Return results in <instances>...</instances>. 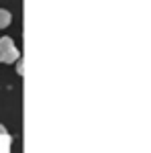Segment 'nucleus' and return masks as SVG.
Wrapping results in <instances>:
<instances>
[{"mask_svg":"<svg viewBox=\"0 0 151 153\" xmlns=\"http://www.w3.org/2000/svg\"><path fill=\"white\" fill-rule=\"evenodd\" d=\"M21 57V51L14 47L10 37H0V63H14Z\"/></svg>","mask_w":151,"mask_h":153,"instance_id":"obj_1","label":"nucleus"},{"mask_svg":"<svg viewBox=\"0 0 151 153\" xmlns=\"http://www.w3.org/2000/svg\"><path fill=\"white\" fill-rule=\"evenodd\" d=\"M12 23V14L6 8H0V29H6Z\"/></svg>","mask_w":151,"mask_h":153,"instance_id":"obj_2","label":"nucleus"},{"mask_svg":"<svg viewBox=\"0 0 151 153\" xmlns=\"http://www.w3.org/2000/svg\"><path fill=\"white\" fill-rule=\"evenodd\" d=\"M6 133V129H4V125H0V135H4Z\"/></svg>","mask_w":151,"mask_h":153,"instance_id":"obj_3","label":"nucleus"}]
</instances>
